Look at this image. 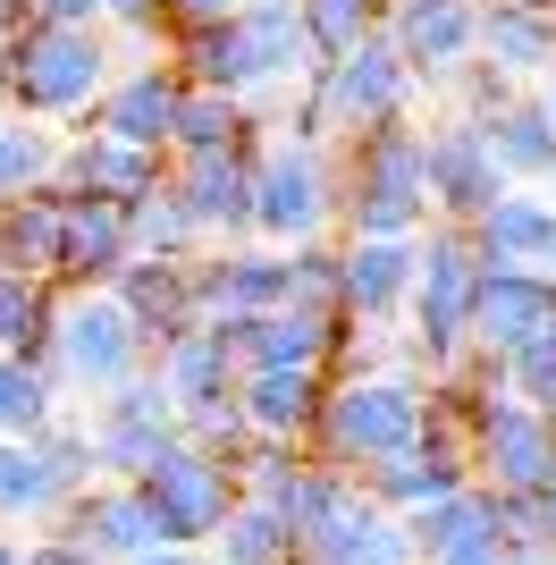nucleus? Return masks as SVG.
<instances>
[{"instance_id":"f257e3e1","label":"nucleus","mask_w":556,"mask_h":565,"mask_svg":"<svg viewBox=\"0 0 556 565\" xmlns=\"http://www.w3.org/2000/svg\"><path fill=\"white\" fill-rule=\"evenodd\" d=\"M421 423H430V372L421 363H346L321 388V414L303 430V456H321V465L363 481L371 465L414 448Z\"/></svg>"},{"instance_id":"f03ea898","label":"nucleus","mask_w":556,"mask_h":565,"mask_svg":"<svg viewBox=\"0 0 556 565\" xmlns=\"http://www.w3.org/2000/svg\"><path fill=\"white\" fill-rule=\"evenodd\" d=\"M169 68L185 85H203V94H296L303 68H312V51H303V18L296 0H245L236 18H211L194 34H169Z\"/></svg>"},{"instance_id":"7ed1b4c3","label":"nucleus","mask_w":556,"mask_h":565,"mask_svg":"<svg viewBox=\"0 0 556 565\" xmlns=\"http://www.w3.org/2000/svg\"><path fill=\"white\" fill-rule=\"evenodd\" d=\"M118 76V43L101 25H9L0 34V110L34 127H85L101 85Z\"/></svg>"},{"instance_id":"20e7f679","label":"nucleus","mask_w":556,"mask_h":565,"mask_svg":"<svg viewBox=\"0 0 556 565\" xmlns=\"http://www.w3.org/2000/svg\"><path fill=\"white\" fill-rule=\"evenodd\" d=\"M421 118H388L371 136L338 143V236H421Z\"/></svg>"},{"instance_id":"39448f33","label":"nucleus","mask_w":556,"mask_h":565,"mask_svg":"<svg viewBox=\"0 0 556 565\" xmlns=\"http://www.w3.org/2000/svg\"><path fill=\"white\" fill-rule=\"evenodd\" d=\"M254 236L278 254L338 236V143H312L296 127H270L254 143Z\"/></svg>"},{"instance_id":"423d86ee","label":"nucleus","mask_w":556,"mask_h":565,"mask_svg":"<svg viewBox=\"0 0 556 565\" xmlns=\"http://www.w3.org/2000/svg\"><path fill=\"white\" fill-rule=\"evenodd\" d=\"M472 279H481L472 236L430 220L414 236V287H405V338H414L421 372H456L472 354Z\"/></svg>"},{"instance_id":"0eeeda50","label":"nucleus","mask_w":556,"mask_h":565,"mask_svg":"<svg viewBox=\"0 0 556 565\" xmlns=\"http://www.w3.org/2000/svg\"><path fill=\"white\" fill-rule=\"evenodd\" d=\"M43 363L60 372L68 397L93 405V397H110V388H127V380L152 363V347H143V330L127 321V305H118L110 287H60Z\"/></svg>"},{"instance_id":"6e6552de","label":"nucleus","mask_w":556,"mask_h":565,"mask_svg":"<svg viewBox=\"0 0 556 565\" xmlns=\"http://www.w3.org/2000/svg\"><path fill=\"white\" fill-rule=\"evenodd\" d=\"M211 338L228 347L236 372H346L354 363V330L338 312H303V305L228 312V321H211Z\"/></svg>"},{"instance_id":"1a4fd4ad","label":"nucleus","mask_w":556,"mask_h":565,"mask_svg":"<svg viewBox=\"0 0 556 565\" xmlns=\"http://www.w3.org/2000/svg\"><path fill=\"white\" fill-rule=\"evenodd\" d=\"M93 430V456H101V481H136V472H152L169 448H178V405H169V388L152 380V363H143L127 388H110V397H93L85 414Z\"/></svg>"},{"instance_id":"9d476101","label":"nucleus","mask_w":556,"mask_h":565,"mask_svg":"<svg viewBox=\"0 0 556 565\" xmlns=\"http://www.w3.org/2000/svg\"><path fill=\"white\" fill-rule=\"evenodd\" d=\"M136 490H143V507H152V523H161L169 548H203L236 507V472L220 465V456H203V448L178 439L152 472H136Z\"/></svg>"},{"instance_id":"9b49d317","label":"nucleus","mask_w":556,"mask_h":565,"mask_svg":"<svg viewBox=\"0 0 556 565\" xmlns=\"http://www.w3.org/2000/svg\"><path fill=\"white\" fill-rule=\"evenodd\" d=\"M421 194H430V220H447V228H472L506 194V169L481 143V127H463V118L421 127Z\"/></svg>"},{"instance_id":"f8f14e48","label":"nucleus","mask_w":556,"mask_h":565,"mask_svg":"<svg viewBox=\"0 0 556 565\" xmlns=\"http://www.w3.org/2000/svg\"><path fill=\"white\" fill-rule=\"evenodd\" d=\"M169 178V152H143V143H118L101 127H68L60 136V161H51V186L60 194H85V203H136Z\"/></svg>"},{"instance_id":"ddd939ff","label":"nucleus","mask_w":556,"mask_h":565,"mask_svg":"<svg viewBox=\"0 0 556 565\" xmlns=\"http://www.w3.org/2000/svg\"><path fill=\"white\" fill-rule=\"evenodd\" d=\"M414 287V236H338V321L354 338L405 321Z\"/></svg>"},{"instance_id":"4468645a","label":"nucleus","mask_w":556,"mask_h":565,"mask_svg":"<svg viewBox=\"0 0 556 565\" xmlns=\"http://www.w3.org/2000/svg\"><path fill=\"white\" fill-rule=\"evenodd\" d=\"M178 102H185V76L169 68V51H152V60H118V76L101 85V102H93L85 127H101V136H118V143H143V152H169Z\"/></svg>"},{"instance_id":"2eb2a0df","label":"nucleus","mask_w":556,"mask_h":565,"mask_svg":"<svg viewBox=\"0 0 556 565\" xmlns=\"http://www.w3.org/2000/svg\"><path fill=\"white\" fill-rule=\"evenodd\" d=\"M43 532L76 541L85 557H101V565H127V557H143V548H161V523H152V507H143L136 481H93V490H76Z\"/></svg>"},{"instance_id":"dca6fc26","label":"nucleus","mask_w":556,"mask_h":565,"mask_svg":"<svg viewBox=\"0 0 556 565\" xmlns=\"http://www.w3.org/2000/svg\"><path fill=\"white\" fill-rule=\"evenodd\" d=\"M169 194L203 228V245L254 236V152H185V161H169Z\"/></svg>"},{"instance_id":"f3484780","label":"nucleus","mask_w":556,"mask_h":565,"mask_svg":"<svg viewBox=\"0 0 556 565\" xmlns=\"http://www.w3.org/2000/svg\"><path fill=\"white\" fill-rule=\"evenodd\" d=\"M194 305L203 321H228V312H278L287 305V262L261 236H236V245H203L194 254Z\"/></svg>"},{"instance_id":"a211bd4d","label":"nucleus","mask_w":556,"mask_h":565,"mask_svg":"<svg viewBox=\"0 0 556 565\" xmlns=\"http://www.w3.org/2000/svg\"><path fill=\"white\" fill-rule=\"evenodd\" d=\"M379 34L405 51V68H414L421 85H447V76L472 60V34H481V0H388Z\"/></svg>"},{"instance_id":"6ab92c4d","label":"nucleus","mask_w":556,"mask_h":565,"mask_svg":"<svg viewBox=\"0 0 556 565\" xmlns=\"http://www.w3.org/2000/svg\"><path fill=\"white\" fill-rule=\"evenodd\" d=\"M556 321V279L548 270H506V262H481L472 279V354H506L523 338H539Z\"/></svg>"},{"instance_id":"aec40b11","label":"nucleus","mask_w":556,"mask_h":565,"mask_svg":"<svg viewBox=\"0 0 556 565\" xmlns=\"http://www.w3.org/2000/svg\"><path fill=\"white\" fill-rule=\"evenodd\" d=\"M110 296L127 305V321L143 330V347H169V338H185L194 321H203V305H194V262L127 254L118 279H110Z\"/></svg>"},{"instance_id":"412c9836","label":"nucleus","mask_w":556,"mask_h":565,"mask_svg":"<svg viewBox=\"0 0 556 565\" xmlns=\"http://www.w3.org/2000/svg\"><path fill=\"white\" fill-rule=\"evenodd\" d=\"M463 236H472V254H481V262H506V270H548L556 194H548V186H506Z\"/></svg>"},{"instance_id":"4be33fe9","label":"nucleus","mask_w":556,"mask_h":565,"mask_svg":"<svg viewBox=\"0 0 556 565\" xmlns=\"http://www.w3.org/2000/svg\"><path fill=\"white\" fill-rule=\"evenodd\" d=\"M472 60H489L514 85H539L556 68V25L548 0H481V34H472Z\"/></svg>"},{"instance_id":"5701e85b","label":"nucleus","mask_w":556,"mask_h":565,"mask_svg":"<svg viewBox=\"0 0 556 565\" xmlns=\"http://www.w3.org/2000/svg\"><path fill=\"white\" fill-rule=\"evenodd\" d=\"M296 557L303 565H414V548H405V523H396L388 507H371L363 481H354V490L338 498V515H329Z\"/></svg>"},{"instance_id":"b1692460","label":"nucleus","mask_w":556,"mask_h":565,"mask_svg":"<svg viewBox=\"0 0 556 565\" xmlns=\"http://www.w3.org/2000/svg\"><path fill=\"white\" fill-rule=\"evenodd\" d=\"M321 388L329 372H236V423L254 439H278V448H303V430L321 414Z\"/></svg>"},{"instance_id":"393cba45","label":"nucleus","mask_w":556,"mask_h":565,"mask_svg":"<svg viewBox=\"0 0 556 565\" xmlns=\"http://www.w3.org/2000/svg\"><path fill=\"white\" fill-rule=\"evenodd\" d=\"M127 254H136V245H127V212H118V203H85V194H68L51 287H110Z\"/></svg>"},{"instance_id":"a878e982","label":"nucleus","mask_w":556,"mask_h":565,"mask_svg":"<svg viewBox=\"0 0 556 565\" xmlns=\"http://www.w3.org/2000/svg\"><path fill=\"white\" fill-rule=\"evenodd\" d=\"M481 143L498 152V169H506V186H548L556 178V118L539 110V94L523 85V94L506 102V110L481 127Z\"/></svg>"},{"instance_id":"bb28decb","label":"nucleus","mask_w":556,"mask_h":565,"mask_svg":"<svg viewBox=\"0 0 556 565\" xmlns=\"http://www.w3.org/2000/svg\"><path fill=\"white\" fill-rule=\"evenodd\" d=\"M152 380L169 388V405H220L236 388V363H228V347L211 338V321H194L185 338H169V347H152Z\"/></svg>"},{"instance_id":"cd10ccee","label":"nucleus","mask_w":556,"mask_h":565,"mask_svg":"<svg viewBox=\"0 0 556 565\" xmlns=\"http://www.w3.org/2000/svg\"><path fill=\"white\" fill-rule=\"evenodd\" d=\"M60 212H68L60 186H34V194H18V203H0V270L51 279V270H60Z\"/></svg>"},{"instance_id":"c85d7f7f","label":"nucleus","mask_w":556,"mask_h":565,"mask_svg":"<svg viewBox=\"0 0 556 565\" xmlns=\"http://www.w3.org/2000/svg\"><path fill=\"white\" fill-rule=\"evenodd\" d=\"M405 523V548H414V565H430L439 548H463V541H481V532H498V498L472 481V490L439 498V507H421V515H396Z\"/></svg>"},{"instance_id":"c756f323","label":"nucleus","mask_w":556,"mask_h":565,"mask_svg":"<svg viewBox=\"0 0 556 565\" xmlns=\"http://www.w3.org/2000/svg\"><path fill=\"white\" fill-rule=\"evenodd\" d=\"M60 405H68V388L43 354H0V439H34Z\"/></svg>"},{"instance_id":"7c9ffc66","label":"nucleus","mask_w":556,"mask_h":565,"mask_svg":"<svg viewBox=\"0 0 556 565\" xmlns=\"http://www.w3.org/2000/svg\"><path fill=\"white\" fill-rule=\"evenodd\" d=\"M211 565H287L296 557V541H287V523L270 515V507H261V498H236L228 507V523H220V532H211Z\"/></svg>"},{"instance_id":"2f4dec72","label":"nucleus","mask_w":556,"mask_h":565,"mask_svg":"<svg viewBox=\"0 0 556 565\" xmlns=\"http://www.w3.org/2000/svg\"><path fill=\"white\" fill-rule=\"evenodd\" d=\"M127 245H136V254H161V262H194L203 254V228L185 220V203L169 194V178L127 203Z\"/></svg>"},{"instance_id":"473e14b6","label":"nucleus","mask_w":556,"mask_h":565,"mask_svg":"<svg viewBox=\"0 0 556 565\" xmlns=\"http://www.w3.org/2000/svg\"><path fill=\"white\" fill-rule=\"evenodd\" d=\"M51 515H60V490H51L34 439H0V523L25 532V523H51Z\"/></svg>"},{"instance_id":"72a5a7b5","label":"nucleus","mask_w":556,"mask_h":565,"mask_svg":"<svg viewBox=\"0 0 556 565\" xmlns=\"http://www.w3.org/2000/svg\"><path fill=\"white\" fill-rule=\"evenodd\" d=\"M51 312H60V287L51 279L0 270V354H43L51 347Z\"/></svg>"},{"instance_id":"f704fd0d","label":"nucleus","mask_w":556,"mask_h":565,"mask_svg":"<svg viewBox=\"0 0 556 565\" xmlns=\"http://www.w3.org/2000/svg\"><path fill=\"white\" fill-rule=\"evenodd\" d=\"M34 456H43V472H51V490H60V507H68L76 490H93L101 481V456H93V430H85V414H51L43 430H34Z\"/></svg>"},{"instance_id":"c9c22d12","label":"nucleus","mask_w":556,"mask_h":565,"mask_svg":"<svg viewBox=\"0 0 556 565\" xmlns=\"http://www.w3.org/2000/svg\"><path fill=\"white\" fill-rule=\"evenodd\" d=\"M51 161H60V136L34 127V118H18V110H0V203L51 186Z\"/></svg>"},{"instance_id":"e433bc0d","label":"nucleus","mask_w":556,"mask_h":565,"mask_svg":"<svg viewBox=\"0 0 556 565\" xmlns=\"http://www.w3.org/2000/svg\"><path fill=\"white\" fill-rule=\"evenodd\" d=\"M296 18H303V51H312V60H338L346 43L379 34L388 0H296Z\"/></svg>"},{"instance_id":"4c0bfd02","label":"nucleus","mask_w":556,"mask_h":565,"mask_svg":"<svg viewBox=\"0 0 556 565\" xmlns=\"http://www.w3.org/2000/svg\"><path fill=\"white\" fill-rule=\"evenodd\" d=\"M498 363V380H506V397H523V405H539L548 414L556 405V321L539 338H523V347H506V354H489Z\"/></svg>"},{"instance_id":"58836bf2","label":"nucleus","mask_w":556,"mask_h":565,"mask_svg":"<svg viewBox=\"0 0 556 565\" xmlns=\"http://www.w3.org/2000/svg\"><path fill=\"white\" fill-rule=\"evenodd\" d=\"M287 305L303 312H338V236H312V245H287Z\"/></svg>"},{"instance_id":"ea45409f","label":"nucleus","mask_w":556,"mask_h":565,"mask_svg":"<svg viewBox=\"0 0 556 565\" xmlns=\"http://www.w3.org/2000/svg\"><path fill=\"white\" fill-rule=\"evenodd\" d=\"M447 94H456V118H463V127H489V118L523 94V85H514V76H498L489 60H463V68L447 76Z\"/></svg>"},{"instance_id":"a19ab883","label":"nucleus","mask_w":556,"mask_h":565,"mask_svg":"<svg viewBox=\"0 0 556 565\" xmlns=\"http://www.w3.org/2000/svg\"><path fill=\"white\" fill-rule=\"evenodd\" d=\"M245 0H161V43L169 34H194V25H211V18H236Z\"/></svg>"},{"instance_id":"79ce46f5","label":"nucleus","mask_w":556,"mask_h":565,"mask_svg":"<svg viewBox=\"0 0 556 565\" xmlns=\"http://www.w3.org/2000/svg\"><path fill=\"white\" fill-rule=\"evenodd\" d=\"M18 25H101V0H18Z\"/></svg>"},{"instance_id":"37998d69","label":"nucleus","mask_w":556,"mask_h":565,"mask_svg":"<svg viewBox=\"0 0 556 565\" xmlns=\"http://www.w3.org/2000/svg\"><path fill=\"white\" fill-rule=\"evenodd\" d=\"M18 565H101V557H85L76 541H60V532H43V541H25V557Z\"/></svg>"},{"instance_id":"c03bdc74","label":"nucleus","mask_w":556,"mask_h":565,"mask_svg":"<svg viewBox=\"0 0 556 565\" xmlns=\"http://www.w3.org/2000/svg\"><path fill=\"white\" fill-rule=\"evenodd\" d=\"M498 548H506V541H498V532H481V541H463V548H439L430 565H498Z\"/></svg>"},{"instance_id":"a18cd8bd","label":"nucleus","mask_w":556,"mask_h":565,"mask_svg":"<svg viewBox=\"0 0 556 565\" xmlns=\"http://www.w3.org/2000/svg\"><path fill=\"white\" fill-rule=\"evenodd\" d=\"M127 565H211V548H143V557H127Z\"/></svg>"},{"instance_id":"49530a36","label":"nucleus","mask_w":556,"mask_h":565,"mask_svg":"<svg viewBox=\"0 0 556 565\" xmlns=\"http://www.w3.org/2000/svg\"><path fill=\"white\" fill-rule=\"evenodd\" d=\"M539 523H548V548H556V465H548V481H539Z\"/></svg>"},{"instance_id":"de8ad7c7","label":"nucleus","mask_w":556,"mask_h":565,"mask_svg":"<svg viewBox=\"0 0 556 565\" xmlns=\"http://www.w3.org/2000/svg\"><path fill=\"white\" fill-rule=\"evenodd\" d=\"M556 548H498V565H548Z\"/></svg>"},{"instance_id":"09e8293b","label":"nucleus","mask_w":556,"mask_h":565,"mask_svg":"<svg viewBox=\"0 0 556 565\" xmlns=\"http://www.w3.org/2000/svg\"><path fill=\"white\" fill-rule=\"evenodd\" d=\"M18 557H25V541L9 532V523H0V565H18Z\"/></svg>"},{"instance_id":"8fccbe9b","label":"nucleus","mask_w":556,"mask_h":565,"mask_svg":"<svg viewBox=\"0 0 556 565\" xmlns=\"http://www.w3.org/2000/svg\"><path fill=\"white\" fill-rule=\"evenodd\" d=\"M532 94H539V110H548V118H556V68H548V76H539Z\"/></svg>"},{"instance_id":"3c124183","label":"nucleus","mask_w":556,"mask_h":565,"mask_svg":"<svg viewBox=\"0 0 556 565\" xmlns=\"http://www.w3.org/2000/svg\"><path fill=\"white\" fill-rule=\"evenodd\" d=\"M9 25H18V0H0V34H9Z\"/></svg>"},{"instance_id":"603ef678","label":"nucleus","mask_w":556,"mask_h":565,"mask_svg":"<svg viewBox=\"0 0 556 565\" xmlns=\"http://www.w3.org/2000/svg\"><path fill=\"white\" fill-rule=\"evenodd\" d=\"M548 279H556V245H548Z\"/></svg>"},{"instance_id":"864d4df0","label":"nucleus","mask_w":556,"mask_h":565,"mask_svg":"<svg viewBox=\"0 0 556 565\" xmlns=\"http://www.w3.org/2000/svg\"><path fill=\"white\" fill-rule=\"evenodd\" d=\"M548 25H556V0H548Z\"/></svg>"},{"instance_id":"5fc2aeb1","label":"nucleus","mask_w":556,"mask_h":565,"mask_svg":"<svg viewBox=\"0 0 556 565\" xmlns=\"http://www.w3.org/2000/svg\"><path fill=\"white\" fill-rule=\"evenodd\" d=\"M548 423H556V405H548Z\"/></svg>"},{"instance_id":"6e6d98bb","label":"nucleus","mask_w":556,"mask_h":565,"mask_svg":"<svg viewBox=\"0 0 556 565\" xmlns=\"http://www.w3.org/2000/svg\"><path fill=\"white\" fill-rule=\"evenodd\" d=\"M287 565H303V557H287Z\"/></svg>"},{"instance_id":"4d7b16f0","label":"nucleus","mask_w":556,"mask_h":565,"mask_svg":"<svg viewBox=\"0 0 556 565\" xmlns=\"http://www.w3.org/2000/svg\"><path fill=\"white\" fill-rule=\"evenodd\" d=\"M548 565H556V557H548Z\"/></svg>"}]
</instances>
